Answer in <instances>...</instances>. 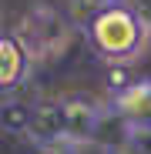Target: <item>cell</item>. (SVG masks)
Returning <instances> with one entry per match:
<instances>
[{
	"instance_id": "6da1fadb",
	"label": "cell",
	"mask_w": 151,
	"mask_h": 154,
	"mask_svg": "<svg viewBox=\"0 0 151 154\" xmlns=\"http://www.w3.org/2000/svg\"><path fill=\"white\" fill-rule=\"evenodd\" d=\"M148 37H151V27L128 4H114V7H108L101 17H94L87 23V40L94 47V54L104 57L114 67L134 60L144 50Z\"/></svg>"
},
{
	"instance_id": "5b68a950",
	"label": "cell",
	"mask_w": 151,
	"mask_h": 154,
	"mask_svg": "<svg viewBox=\"0 0 151 154\" xmlns=\"http://www.w3.org/2000/svg\"><path fill=\"white\" fill-rule=\"evenodd\" d=\"M37 147L54 144V141H67V117H64V97L57 100H37L34 114H30V131H27Z\"/></svg>"
},
{
	"instance_id": "ba28073f",
	"label": "cell",
	"mask_w": 151,
	"mask_h": 154,
	"mask_svg": "<svg viewBox=\"0 0 151 154\" xmlns=\"http://www.w3.org/2000/svg\"><path fill=\"white\" fill-rule=\"evenodd\" d=\"M114 4H121V0H71L67 4V20L71 23H87L94 20V17H101L108 7H114Z\"/></svg>"
},
{
	"instance_id": "52a82bcc",
	"label": "cell",
	"mask_w": 151,
	"mask_h": 154,
	"mask_svg": "<svg viewBox=\"0 0 151 154\" xmlns=\"http://www.w3.org/2000/svg\"><path fill=\"white\" fill-rule=\"evenodd\" d=\"M30 114H34V104H20V100H4V131L7 134H27L30 131Z\"/></svg>"
},
{
	"instance_id": "3957f363",
	"label": "cell",
	"mask_w": 151,
	"mask_h": 154,
	"mask_svg": "<svg viewBox=\"0 0 151 154\" xmlns=\"http://www.w3.org/2000/svg\"><path fill=\"white\" fill-rule=\"evenodd\" d=\"M64 117H67V141L71 144H91L101 134V121H104V111L94 97L87 94H71L64 97Z\"/></svg>"
},
{
	"instance_id": "8fae6325",
	"label": "cell",
	"mask_w": 151,
	"mask_h": 154,
	"mask_svg": "<svg viewBox=\"0 0 151 154\" xmlns=\"http://www.w3.org/2000/svg\"><path fill=\"white\" fill-rule=\"evenodd\" d=\"M118 154H128V151H118Z\"/></svg>"
},
{
	"instance_id": "30bf717a",
	"label": "cell",
	"mask_w": 151,
	"mask_h": 154,
	"mask_svg": "<svg viewBox=\"0 0 151 154\" xmlns=\"http://www.w3.org/2000/svg\"><path fill=\"white\" fill-rule=\"evenodd\" d=\"M40 154H77V144H71V141H54V144H44L37 147Z\"/></svg>"
},
{
	"instance_id": "7a4b0ae2",
	"label": "cell",
	"mask_w": 151,
	"mask_h": 154,
	"mask_svg": "<svg viewBox=\"0 0 151 154\" xmlns=\"http://www.w3.org/2000/svg\"><path fill=\"white\" fill-rule=\"evenodd\" d=\"M14 34L24 40V47L30 50V57L40 60V57L61 54V47L71 37V20H67V14H57L50 7H37V10H30L20 20V27Z\"/></svg>"
},
{
	"instance_id": "9c48e42d",
	"label": "cell",
	"mask_w": 151,
	"mask_h": 154,
	"mask_svg": "<svg viewBox=\"0 0 151 154\" xmlns=\"http://www.w3.org/2000/svg\"><path fill=\"white\" fill-rule=\"evenodd\" d=\"M124 151L128 154H151V124L124 131Z\"/></svg>"
},
{
	"instance_id": "277c9868",
	"label": "cell",
	"mask_w": 151,
	"mask_h": 154,
	"mask_svg": "<svg viewBox=\"0 0 151 154\" xmlns=\"http://www.w3.org/2000/svg\"><path fill=\"white\" fill-rule=\"evenodd\" d=\"M111 111L124 131L148 127L151 124V81H131L128 87H121L111 100Z\"/></svg>"
},
{
	"instance_id": "8992f818",
	"label": "cell",
	"mask_w": 151,
	"mask_h": 154,
	"mask_svg": "<svg viewBox=\"0 0 151 154\" xmlns=\"http://www.w3.org/2000/svg\"><path fill=\"white\" fill-rule=\"evenodd\" d=\"M30 64H34V57H30V50L24 47V40L17 34H4L0 37V87L7 94L27 81Z\"/></svg>"
}]
</instances>
